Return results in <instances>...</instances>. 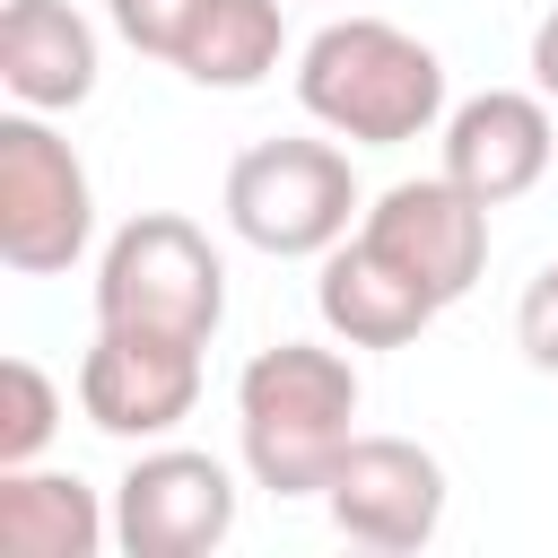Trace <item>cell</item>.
Returning <instances> with one entry per match:
<instances>
[{
    "label": "cell",
    "mask_w": 558,
    "mask_h": 558,
    "mask_svg": "<svg viewBox=\"0 0 558 558\" xmlns=\"http://www.w3.org/2000/svg\"><path fill=\"white\" fill-rule=\"evenodd\" d=\"M235 532V480L218 453L148 445L113 480V549L122 558H209Z\"/></svg>",
    "instance_id": "6"
},
{
    "label": "cell",
    "mask_w": 558,
    "mask_h": 558,
    "mask_svg": "<svg viewBox=\"0 0 558 558\" xmlns=\"http://www.w3.org/2000/svg\"><path fill=\"white\" fill-rule=\"evenodd\" d=\"M113 541V514L78 471H0V549L9 558H96Z\"/></svg>",
    "instance_id": "13"
},
{
    "label": "cell",
    "mask_w": 558,
    "mask_h": 558,
    "mask_svg": "<svg viewBox=\"0 0 558 558\" xmlns=\"http://www.w3.org/2000/svg\"><path fill=\"white\" fill-rule=\"evenodd\" d=\"M514 349H523L541 375H558V262L532 270V288H523V305H514Z\"/></svg>",
    "instance_id": "17"
},
{
    "label": "cell",
    "mask_w": 558,
    "mask_h": 558,
    "mask_svg": "<svg viewBox=\"0 0 558 558\" xmlns=\"http://www.w3.org/2000/svg\"><path fill=\"white\" fill-rule=\"evenodd\" d=\"M357 366L323 340H279V349H253L244 375H235V445H244V471L253 488L270 497H323L331 462L349 453L357 436Z\"/></svg>",
    "instance_id": "2"
},
{
    "label": "cell",
    "mask_w": 558,
    "mask_h": 558,
    "mask_svg": "<svg viewBox=\"0 0 558 558\" xmlns=\"http://www.w3.org/2000/svg\"><path fill=\"white\" fill-rule=\"evenodd\" d=\"M201 401V349L192 340H157V331H113L96 323L87 357H78V410L96 436L122 445H166Z\"/></svg>",
    "instance_id": "9"
},
{
    "label": "cell",
    "mask_w": 558,
    "mask_h": 558,
    "mask_svg": "<svg viewBox=\"0 0 558 558\" xmlns=\"http://www.w3.org/2000/svg\"><path fill=\"white\" fill-rule=\"evenodd\" d=\"M357 235H366L392 270H410L436 305L471 296L480 270H488V201H471L445 166H436V174H410V183H392V192H375L366 218H357Z\"/></svg>",
    "instance_id": "7"
},
{
    "label": "cell",
    "mask_w": 558,
    "mask_h": 558,
    "mask_svg": "<svg viewBox=\"0 0 558 558\" xmlns=\"http://www.w3.org/2000/svg\"><path fill=\"white\" fill-rule=\"evenodd\" d=\"M549 157H558V122H549L541 87L532 96L523 87H480V96H462L445 113V174L488 209L523 201L549 174Z\"/></svg>",
    "instance_id": "10"
},
{
    "label": "cell",
    "mask_w": 558,
    "mask_h": 558,
    "mask_svg": "<svg viewBox=\"0 0 558 558\" xmlns=\"http://www.w3.org/2000/svg\"><path fill=\"white\" fill-rule=\"evenodd\" d=\"M314 314H323V331L349 340V349H410L445 305H436L410 270H392L366 235H340V244L323 253V270H314Z\"/></svg>",
    "instance_id": "11"
},
{
    "label": "cell",
    "mask_w": 558,
    "mask_h": 558,
    "mask_svg": "<svg viewBox=\"0 0 558 558\" xmlns=\"http://www.w3.org/2000/svg\"><path fill=\"white\" fill-rule=\"evenodd\" d=\"M235 244L270 253V262H323L340 235H357L366 218V192L349 174V148L340 140H253L235 166H227V192H218Z\"/></svg>",
    "instance_id": "3"
},
{
    "label": "cell",
    "mask_w": 558,
    "mask_h": 558,
    "mask_svg": "<svg viewBox=\"0 0 558 558\" xmlns=\"http://www.w3.org/2000/svg\"><path fill=\"white\" fill-rule=\"evenodd\" d=\"M323 506L357 549H427L445 532V462L418 436H349V453L323 480Z\"/></svg>",
    "instance_id": "8"
},
{
    "label": "cell",
    "mask_w": 558,
    "mask_h": 558,
    "mask_svg": "<svg viewBox=\"0 0 558 558\" xmlns=\"http://www.w3.org/2000/svg\"><path fill=\"white\" fill-rule=\"evenodd\" d=\"M532 87H541V96L558 105V9H549V17L532 26Z\"/></svg>",
    "instance_id": "18"
},
{
    "label": "cell",
    "mask_w": 558,
    "mask_h": 558,
    "mask_svg": "<svg viewBox=\"0 0 558 558\" xmlns=\"http://www.w3.org/2000/svg\"><path fill=\"white\" fill-rule=\"evenodd\" d=\"M0 87L26 113H78L96 96V26L70 0H9L0 9Z\"/></svg>",
    "instance_id": "12"
},
{
    "label": "cell",
    "mask_w": 558,
    "mask_h": 558,
    "mask_svg": "<svg viewBox=\"0 0 558 558\" xmlns=\"http://www.w3.org/2000/svg\"><path fill=\"white\" fill-rule=\"evenodd\" d=\"M87 235H96V183L78 148L17 105L0 122V262L17 279H61L87 253Z\"/></svg>",
    "instance_id": "5"
},
{
    "label": "cell",
    "mask_w": 558,
    "mask_h": 558,
    "mask_svg": "<svg viewBox=\"0 0 558 558\" xmlns=\"http://www.w3.org/2000/svg\"><path fill=\"white\" fill-rule=\"evenodd\" d=\"M96 323L209 349L227 323V262L183 209H140L96 253Z\"/></svg>",
    "instance_id": "4"
},
{
    "label": "cell",
    "mask_w": 558,
    "mask_h": 558,
    "mask_svg": "<svg viewBox=\"0 0 558 558\" xmlns=\"http://www.w3.org/2000/svg\"><path fill=\"white\" fill-rule=\"evenodd\" d=\"M105 17H113V35L131 44V52H148V61H183V44H192V26L209 17V0H105Z\"/></svg>",
    "instance_id": "16"
},
{
    "label": "cell",
    "mask_w": 558,
    "mask_h": 558,
    "mask_svg": "<svg viewBox=\"0 0 558 558\" xmlns=\"http://www.w3.org/2000/svg\"><path fill=\"white\" fill-rule=\"evenodd\" d=\"M279 52H288V9L279 0H209V17L192 26V44H183L174 70L192 87L244 96V87H262L279 70Z\"/></svg>",
    "instance_id": "14"
},
{
    "label": "cell",
    "mask_w": 558,
    "mask_h": 558,
    "mask_svg": "<svg viewBox=\"0 0 558 558\" xmlns=\"http://www.w3.org/2000/svg\"><path fill=\"white\" fill-rule=\"evenodd\" d=\"M296 105L349 148H410L445 122V61L392 17H331L296 52Z\"/></svg>",
    "instance_id": "1"
},
{
    "label": "cell",
    "mask_w": 558,
    "mask_h": 558,
    "mask_svg": "<svg viewBox=\"0 0 558 558\" xmlns=\"http://www.w3.org/2000/svg\"><path fill=\"white\" fill-rule=\"evenodd\" d=\"M61 427V384L35 357H0V471L35 462Z\"/></svg>",
    "instance_id": "15"
}]
</instances>
